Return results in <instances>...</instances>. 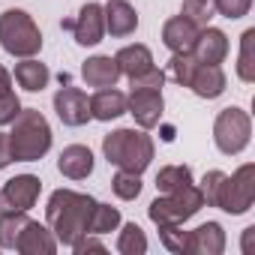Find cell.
I'll use <instances>...</instances> for the list:
<instances>
[{
  "mask_svg": "<svg viewBox=\"0 0 255 255\" xmlns=\"http://www.w3.org/2000/svg\"><path fill=\"white\" fill-rule=\"evenodd\" d=\"M96 198L75 192V189H54L45 204V225L54 231L60 246H72L78 237L87 234Z\"/></svg>",
  "mask_w": 255,
  "mask_h": 255,
  "instance_id": "1",
  "label": "cell"
},
{
  "mask_svg": "<svg viewBox=\"0 0 255 255\" xmlns=\"http://www.w3.org/2000/svg\"><path fill=\"white\" fill-rule=\"evenodd\" d=\"M222 174L225 171H207L204 177H201V183H198V189H201V198H204V204L207 207H213V198H216V189H219V180H222Z\"/></svg>",
  "mask_w": 255,
  "mask_h": 255,
  "instance_id": "33",
  "label": "cell"
},
{
  "mask_svg": "<svg viewBox=\"0 0 255 255\" xmlns=\"http://www.w3.org/2000/svg\"><path fill=\"white\" fill-rule=\"evenodd\" d=\"M120 222H123V216H120V207H111V204H102V201H96V207H93V216H90V228H87V234H111V231H117L120 228Z\"/></svg>",
  "mask_w": 255,
  "mask_h": 255,
  "instance_id": "27",
  "label": "cell"
},
{
  "mask_svg": "<svg viewBox=\"0 0 255 255\" xmlns=\"http://www.w3.org/2000/svg\"><path fill=\"white\" fill-rule=\"evenodd\" d=\"M0 48L12 57H36L42 51V30L24 9L0 12Z\"/></svg>",
  "mask_w": 255,
  "mask_h": 255,
  "instance_id": "4",
  "label": "cell"
},
{
  "mask_svg": "<svg viewBox=\"0 0 255 255\" xmlns=\"http://www.w3.org/2000/svg\"><path fill=\"white\" fill-rule=\"evenodd\" d=\"M69 249H72L75 255H87V252H105V243L99 240V234H84V237H78Z\"/></svg>",
  "mask_w": 255,
  "mask_h": 255,
  "instance_id": "35",
  "label": "cell"
},
{
  "mask_svg": "<svg viewBox=\"0 0 255 255\" xmlns=\"http://www.w3.org/2000/svg\"><path fill=\"white\" fill-rule=\"evenodd\" d=\"M153 153H156V144L153 138L147 135V129H114L102 138V156L108 159V165L120 168V171H132V174H144L147 165L153 162Z\"/></svg>",
  "mask_w": 255,
  "mask_h": 255,
  "instance_id": "2",
  "label": "cell"
},
{
  "mask_svg": "<svg viewBox=\"0 0 255 255\" xmlns=\"http://www.w3.org/2000/svg\"><path fill=\"white\" fill-rule=\"evenodd\" d=\"M162 111H165V96L156 87H132V93L126 96V114H132L135 126H141V129L159 126Z\"/></svg>",
  "mask_w": 255,
  "mask_h": 255,
  "instance_id": "9",
  "label": "cell"
},
{
  "mask_svg": "<svg viewBox=\"0 0 255 255\" xmlns=\"http://www.w3.org/2000/svg\"><path fill=\"white\" fill-rule=\"evenodd\" d=\"M237 78L243 84L255 81V27L243 30L240 36V54H237Z\"/></svg>",
  "mask_w": 255,
  "mask_h": 255,
  "instance_id": "26",
  "label": "cell"
},
{
  "mask_svg": "<svg viewBox=\"0 0 255 255\" xmlns=\"http://www.w3.org/2000/svg\"><path fill=\"white\" fill-rule=\"evenodd\" d=\"M63 27L72 30V36H75V42L81 48H93L105 36V12H102L99 3H93V0H90V3H84L78 9V18L75 21H66Z\"/></svg>",
  "mask_w": 255,
  "mask_h": 255,
  "instance_id": "10",
  "label": "cell"
},
{
  "mask_svg": "<svg viewBox=\"0 0 255 255\" xmlns=\"http://www.w3.org/2000/svg\"><path fill=\"white\" fill-rule=\"evenodd\" d=\"M228 51H231V42H228V36H225V30H219V27H201L198 30V36H195V45H192V57L198 60V63H216V66H222L225 63V57H228Z\"/></svg>",
  "mask_w": 255,
  "mask_h": 255,
  "instance_id": "14",
  "label": "cell"
},
{
  "mask_svg": "<svg viewBox=\"0 0 255 255\" xmlns=\"http://www.w3.org/2000/svg\"><path fill=\"white\" fill-rule=\"evenodd\" d=\"M189 183H195L189 165H165V168H159V174H156V189H159V192H174V189L189 186Z\"/></svg>",
  "mask_w": 255,
  "mask_h": 255,
  "instance_id": "28",
  "label": "cell"
},
{
  "mask_svg": "<svg viewBox=\"0 0 255 255\" xmlns=\"http://www.w3.org/2000/svg\"><path fill=\"white\" fill-rule=\"evenodd\" d=\"M156 228H159V240H162V246H165L168 252L183 255V240H186L183 225H156Z\"/></svg>",
  "mask_w": 255,
  "mask_h": 255,
  "instance_id": "32",
  "label": "cell"
},
{
  "mask_svg": "<svg viewBox=\"0 0 255 255\" xmlns=\"http://www.w3.org/2000/svg\"><path fill=\"white\" fill-rule=\"evenodd\" d=\"M81 78L90 84V87H114L117 78H120V69H117V60L111 54H93L84 60L81 66Z\"/></svg>",
  "mask_w": 255,
  "mask_h": 255,
  "instance_id": "21",
  "label": "cell"
},
{
  "mask_svg": "<svg viewBox=\"0 0 255 255\" xmlns=\"http://www.w3.org/2000/svg\"><path fill=\"white\" fill-rule=\"evenodd\" d=\"M114 60H117L120 75H126V78H138V75H144V72H150V69L156 66V63H153V51H150L147 45H141V42L123 45V48L114 54Z\"/></svg>",
  "mask_w": 255,
  "mask_h": 255,
  "instance_id": "20",
  "label": "cell"
},
{
  "mask_svg": "<svg viewBox=\"0 0 255 255\" xmlns=\"http://www.w3.org/2000/svg\"><path fill=\"white\" fill-rule=\"evenodd\" d=\"M225 246H228L225 228L219 222H201L198 228L186 231L183 255H222Z\"/></svg>",
  "mask_w": 255,
  "mask_h": 255,
  "instance_id": "12",
  "label": "cell"
},
{
  "mask_svg": "<svg viewBox=\"0 0 255 255\" xmlns=\"http://www.w3.org/2000/svg\"><path fill=\"white\" fill-rule=\"evenodd\" d=\"M252 141V117L249 111L237 108V105H228L216 114L213 120V144L219 147V153L225 156H237L249 147Z\"/></svg>",
  "mask_w": 255,
  "mask_h": 255,
  "instance_id": "7",
  "label": "cell"
},
{
  "mask_svg": "<svg viewBox=\"0 0 255 255\" xmlns=\"http://www.w3.org/2000/svg\"><path fill=\"white\" fill-rule=\"evenodd\" d=\"M102 12H105V33L111 36H129L138 30V12L129 0H108Z\"/></svg>",
  "mask_w": 255,
  "mask_h": 255,
  "instance_id": "17",
  "label": "cell"
},
{
  "mask_svg": "<svg viewBox=\"0 0 255 255\" xmlns=\"http://www.w3.org/2000/svg\"><path fill=\"white\" fill-rule=\"evenodd\" d=\"M144 183H141V174H132V171H120L111 177V192L120 198V201H135L141 195Z\"/></svg>",
  "mask_w": 255,
  "mask_h": 255,
  "instance_id": "29",
  "label": "cell"
},
{
  "mask_svg": "<svg viewBox=\"0 0 255 255\" xmlns=\"http://www.w3.org/2000/svg\"><path fill=\"white\" fill-rule=\"evenodd\" d=\"M198 24H192L189 18L183 15H171L165 24H162V45L171 51V54H189L192 45H195V36H198Z\"/></svg>",
  "mask_w": 255,
  "mask_h": 255,
  "instance_id": "16",
  "label": "cell"
},
{
  "mask_svg": "<svg viewBox=\"0 0 255 255\" xmlns=\"http://www.w3.org/2000/svg\"><path fill=\"white\" fill-rule=\"evenodd\" d=\"M117 252L120 255H144L147 252V237H144V231H141V225H135V222H120V228H117Z\"/></svg>",
  "mask_w": 255,
  "mask_h": 255,
  "instance_id": "25",
  "label": "cell"
},
{
  "mask_svg": "<svg viewBox=\"0 0 255 255\" xmlns=\"http://www.w3.org/2000/svg\"><path fill=\"white\" fill-rule=\"evenodd\" d=\"M42 192V180L36 174H15L0 186V213L9 210H33Z\"/></svg>",
  "mask_w": 255,
  "mask_h": 255,
  "instance_id": "8",
  "label": "cell"
},
{
  "mask_svg": "<svg viewBox=\"0 0 255 255\" xmlns=\"http://www.w3.org/2000/svg\"><path fill=\"white\" fill-rule=\"evenodd\" d=\"M57 171L66 180H87L93 174V150L84 144H69L57 156Z\"/></svg>",
  "mask_w": 255,
  "mask_h": 255,
  "instance_id": "18",
  "label": "cell"
},
{
  "mask_svg": "<svg viewBox=\"0 0 255 255\" xmlns=\"http://www.w3.org/2000/svg\"><path fill=\"white\" fill-rule=\"evenodd\" d=\"M54 111H57L63 126H84L87 120H93L87 93L81 87H69V84L54 93Z\"/></svg>",
  "mask_w": 255,
  "mask_h": 255,
  "instance_id": "11",
  "label": "cell"
},
{
  "mask_svg": "<svg viewBox=\"0 0 255 255\" xmlns=\"http://www.w3.org/2000/svg\"><path fill=\"white\" fill-rule=\"evenodd\" d=\"M126 114V93L117 90V87H99L93 96H90V117L93 120H117Z\"/></svg>",
  "mask_w": 255,
  "mask_h": 255,
  "instance_id": "19",
  "label": "cell"
},
{
  "mask_svg": "<svg viewBox=\"0 0 255 255\" xmlns=\"http://www.w3.org/2000/svg\"><path fill=\"white\" fill-rule=\"evenodd\" d=\"M213 12H216L213 9V0H183V6H180V15L189 18L198 27H207L210 18H213Z\"/></svg>",
  "mask_w": 255,
  "mask_h": 255,
  "instance_id": "30",
  "label": "cell"
},
{
  "mask_svg": "<svg viewBox=\"0 0 255 255\" xmlns=\"http://www.w3.org/2000/svg\"><path fill=\"white\" fill-rule=\"evenodd\" d=\"M9 126L12 129L6 135H9L12 162H39L51 150V141H54L51 123L39 108H21Z\"/></svg>",
  "mask_w": 255,
  "mask_h": 255,
  "instance_id": "3",
  "label": "cell"
},
{
  "mask_svg": "<svg viewBox=\"0 0 255 255\" xmlns=\"http://www.w3.org/2000/svg\"><path fill=\"white\" fill-rule=\"evenodd\" d=\"M186 87L198 96V99H216L225 93L228 87V78H225V69L216 66V63H192L189 69V78H186Z\"/></svg>",
  "mask_w": 255,
  "mask_h": 255,
  "instance_id": "13",
  "label": "cell"
},
{
  "mask_svg": "<svg viewBox=\"0 0 255 255\" xmlns=\"http://www.w3.org/2000/svg\"><path fill=\"white\" fill-rule=\"evenodd\" d=\"M12 81L18 87H24L27 93H42L48 87V81H51V69L36 57H21V63H15Z\"/></svg>",
  "mask_w": 255,
  "mask_h": 255,
  "instance_id": "22",
  "label": "cell"
},
{
  "mask_svg": "<svg viewBox=\"0 0 255 255\" xmlns=\"http://www.w3.org/2000/svg\"><path fill=\"white\" fill-rule=\"evenodd\" d=\"M30 222L27 210H9V213H0V249H15L24 225Z\"/></svg>",
  "mask_w": 255,
  "mask_h": 255,
  "instance_id": "24",
  "label": "cell"
},
{
  "mask_svg": "<svg viewBox=\"0 0 255 255\" xmlns=\"http://www.w3.org/2000/svg\"><path fill=\"white\" fill-rule=\"evenodd\" d=\"M162 84H165V72L159 66H153L150 72H144L138 78H129V87H156V90H162Z\"/></svg>",
  "mask_w": 255,
  "mask_h": 255,
  "instance_id": "34",
  "label": "cell"
},
{
  "mask_svg": "<svg viewBox=\"0 0 255 255\" xmlns=\"http://www.w3.org/2000/svg\"><path fill=\"white\" fill-rule=\"evenodd\" d=\"M18 111H21V99L12 87V72L0 66V126H9Z\"/></svg>",
  "mask_w": 255,
  "mask_h": 255,
  "instance_id": "23",
  "label": "cell"
},
{
  "mask_svg": "<svg viewBox=\"0 0 255 255\" xmlns=\"http://www.w3.org/2000/svg\"><path fill=\"white\" fill-rule=\"evenodd\" d=\"M57 246H60V243H57L54 231H51L48 225L30 219V222L24 225L18 243H15V252H21V255H54Z\"/></svg>",
  "mask_w": 255,
  "mask_h": 255,
  "instance_id": "15",
  "label": "cell"
},
{
  "mask_svg": "<svg viewBox=\"0 0 255 255\" xmlns=\"http://www.w3.org/2000/svg\"><path fill=\"white\" fill-rule=\"evenodd\" d=\"M6 165H12V150H9V135L0 132V171Z\"/></svg>",
  "mask_w": 255,
  "mask_h": 255,
  "instance_id": "36",
  "label": "cell"
},
{
  "mask_svg": "<svg viewBox=\"0 0 255 255\" xmlns=\"http://www.w3.org/2000/svg\"><path fill=\"white\" fill-rule=\"evenodd\" d=\"M201 207H204L201 189H198V183H189V186H180L174 192L156 195L150 201V207H147V216H150L153 225H183Z\"/></svg>",
  "mask_w": 255,
  "mask_h": 255,
  "instance_id": "5",
  "label": "cell"
},
{
  "mask_svg": "<svg viewBox=\"0 0 255 255\" xmlns=\"http://www.w3.org/2000/svg\"><path fill=\"white\" fill-rule=\"evenodd\" d=\"M252 240H255V225L243 228V243H240V249H243L246 255H252Z\"/></svg>",
  "mask_w": 255,
  "mask_h": 255,
  "instance_id": "37",
  "label": "cell"
},
{
  "mask_svg": "<svg viewBox=\"0 0 255 255\" xmlns=\"http://www.w3.org/2000/svg\"><path fill=\"white\" fill-rule=\"evenodd\" d=\"M213 9H216L222 18H228V21H237V18L249 15L252 0H213Z\"/></svg>",
  "mask_w": 255,
  "mask_h": 255,
  "instance_id": "31",
  "label": "cell"
},
{
  "mask_svg": "<svg viewBox=\"0 0 255 255\" xmlns=\"http://www.w3.org/2000/svg\"><path fill=\"white\" fill-rule=\"evenodd\" d=\"M255 204V165L243 162L234 174H222L213 207L231 213V216H243L249 213Z\"/></svg>",
  "mask_w": 255,
  "mask_h": 255,
  "instance_id": "6",
  "label": "cell"
}]
</instances>
